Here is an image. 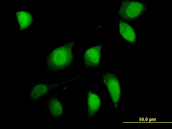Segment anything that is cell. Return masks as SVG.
Here are the masks:
<instances>
[{"mask_svg": "<svg viewBox=\"0 0 172 129\" xmlns=\"http://www.w3.org/2000/svg\"><path fill=\"white\" fill-rule=\"evenodd\" d=\"M75 42L73 40L52 51L47 57L46 69L56 72L64 69L72 64L74 61L73 49Z\"/></svg>", "mask_w": 172, "mask_h": 129, "instance_id": "cell-1", "label": "cell"}, {"mask_svg": "<svg viewBox=\"0 0 172 129\" xmlns=\"http://www.w3.org/2000/svg\"><path fill=\"white\" fill-rule=\"evenodd\" d=\"M146 4L140 2L129 0L122 1L118 13L121 18L127 21L132 20L145 12Z\"/></svg>", "mask_w": 172, "mask_h": 129, "instance_id": "cell-2", "label": "cell"}, {"mask_svg": "<svg viewBox=\"0 0 172 129\" xmlns=\"http://www.w3.org/2000/svg\"><path fill=\"white\" fill-rule=\"evenodd\" d=\"M102 78L113 106L115 108H118L120 99L121 90L117 76L114 73L105 72L102 74Z\"/></svg>", "mask_w": 172, "mask_h": 129, "instance_id": "cell-3", "label": "cell"}, {"mask_svg": "<svg viewBox=\"0 0 172 129\" xmlns=\"http://www.w3.org/2000/svg\"><path fill=\"white\" fill-rule=\"evenodd\" d=\"M72 80V79L62 82L52 84L43 83L36 84L30 92V98L32 100H38L47 94L54 88L66 84Z\"/></svg>", "mask_w": 172, "mask_h": 129, "instance_id": "cell-4", "label": "cell"}, {"mask_svg": "<svg viewBox=\"0 0 172 129\" xmlns=\"http://www.w3.org/2000/svg\"><path fill=\"white\" fill-rule=\"evenodd\" d=\"M101 47V45L92 47L85 51L83 58L86 68L99 66Z\"/></svg>", "mask_w": 172, "mask_h": 129, "instance_id": "cell-5", "label": "cell"}, {"mask_svg": "<svg viewBox=\"0 0 172 129\" xmlns=\"http://www.w3.org/2000/svg\"><path fill=\"white\" fill-rule=\"evenodd\" d=\"M87 120L90 122L99 110L101 101L98 95L90 90L87 91Z\"/></svg>", "mask_w": 172, "mask_h": 129, "instance_id": "cell-6", "label": "cell"}, {"mask_svg": "<svg viewBox=\"0 0 172 129\" xmlns=\"http://www.w3.org/2000/svg\"><path fill=\"white\" fill-rule=\"evenodd\" d=\"M47 108L50 115L54 118H58L63 114L62 104L58 96L56 95H52L49 98L47 102Z\"/></svg>", "mask_w": 172, "mask_h": 129, "instance_id": "cell-7", "label": "cell"}, {"mask_svg": "<svg viewBox=\"0 0 172 129\" xmlns=\"http://www.w3.org/2000/svg\"><path fill=\"white\" fill-rule=\"evenodd\" d=\"M118 27L122 37L127 41L131 43L136 41V36L133 28L128 24L119 19Z\"/></svg>", "mask_w": 172, "mask_h": 129, "instance_id": "cell-8", "label": "cell"}, {"mask_svg": "<svg viewBox=\"0 0 172 129\" xmlns=\"http://www.w3.org/2000/svg\"><path fill=\"white\" fill-rule=\"evenodd\" d=\"M16 16L20 31L23 30L28 27L32 22V16L28 12L19 11L17 12Z\"/></svg>", "mask_w": 172, "mask_h": 129, "instance_id": "cell-9", "label": "cell"}]
</instances>
